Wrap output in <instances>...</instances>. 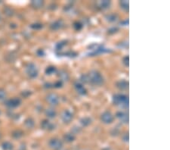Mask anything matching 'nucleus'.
Instances as JSON below:
<instances>
[{"label": "nucleus", "instance_id": "6e6552de", "mask_svg": "<svg viewBox=\"0 0 170 150\" xmlns=\"http://www.w3.org/2000/svg\"><path fill=\"white\" fill-rule=\"evenodd\" d=\"M73 118V115L68 110L64 111L63 113L61 114V119L64 123H70Z\"/></svg>", "mask_w": 170, "mask_h": 150}, {"label": "nucleus", "instance_id": "6ab92c4d", "mask_svg": "<svg viewBox=\"0 0 170 150\" xmlns=\"http://www.w3.org/2000/svg\"><path fill=\"white\" fill-rule=\"evenodd\" d=\"M99 6L101 9H107L110 6V2L107 1V0L101 1L99 2Z\"/></svg>", "mask_w": 170, "mask_h": 150}, {"label": "nucleus", "instance_id": "393cba45", "mask_svg": "<svg viewBox=\"0 0 170 150\" xmlns=\"http://www.w3.org/2000/svg\"><path fill=\"white\" fill-rule=\"evenodd\" d=\"M107 21H109V22H115V21H117V14H109V15L107 16Z\"/></svg>", "mask_w": 170, "mask_h": 150}, {"label": "nucleus", "instance_id": "20e7f679", "mask_svg": "<svg viewBox=\"0 0 170 150\" xmlns=\"http://www.w3.org/2000/svg\"><path fill=\"white\" fill-rule=\"evenodd\" d=\"M48 146L53 150H60L63 147V142L58 138H54L49 140Z\"/></svg>", "mask_w": 170, "mask_h": 150}, {"label": "nucleus", "instance_id": "b1692460", "mask_svg": "<svg viewBox=\"0 0 170 150\" xmlns=\"http://www.w3.org/2000/svg\"><path fill=\"white\" fill-rule=\"evenodd\" d=\"M6 97H7V94H6V90L3 89H0V102L4 101L6 99Z\"/></svg>", "mask_w": 170, "mask_h": 150}, {"label": "nucleus", "instance_id": "c756f323", "mask_svg": "<svg viewBox=\"0 0 170 150\" xmlns=\"http://www.w3.org/2000/svg\"><path fill=\"white\" fill-rule=\"evenodd\" d=\"M74 27H75V29H76V30H79L80 29H82V27H83V25H82L80 23L76 22V23H75V24H74Z\"/></svg>", "mask_w": 170, "mask_h": 150}, {"label": "nucleus", "instance_id": "f03ea898", "mask_svg": "<svg viewBox=\"0 0 170 150\" xmlns=\"http://www.w3.org/2000/svg\"><path fill=\"white\" fill-rule=\"evenodd\" d=\"M113 102L116 105L122 107L128 108L129 106V98L127 96L123 94H116L113 97Z\"/></svg>", "mask_w": 170, "mask_h": 150}, {"label": "nucleus", "instance_id": "a878e982", "mask_svg": "<svg viewBox=\"0 0 170 150\" xmlns=\"http://www.w3.org/2000/svg\"><path fill=\"white\" fill-rule=\"evenodd\" d=\"M63 73H60V77L63 81H67V80L69 78V76H68V73H66L65 71H62Z\"/></svg>", "mask_w": 170, "mask_h": 150}, {"label": "nucleus", "instance_id": "473e14b6", "mask_svg": "<svg viewBox=\"0 0 170 150\" xmlns=\"http://www.w3.org/2000/svg\"><path fill=\"white\" fill-rule=\"evenodd\" d=\"M122 140H123L124 142H126V143H128V142H129V135H128V133H126L125 136H124V138Z\"/></svg>", "mask_w": 170, "mask_h": 150}, {"label": "nucleus", "instance_id": "f257e3e1", "mask_svg": "<svg viewBox=\"0 0 170 150\" xmlns=\"http://www.w3.org/2000/svg\"><path fill=\"white\" fill-rule=\"evenodd\" d=\"M87 75L88 79H89V83H91L93 85L101 86L104 84V77L98 71H92Z\"/></svg>", "mask_w": 170, "mask_h": 150}, {"label": "nucleus", "instance_id": "2f4dec72", "mask_svg": "<svg viewBox=\"0 0 170 150\" xmlns=\"http://www.w3.org/2000/svg\"><path fill=\"white\" fill-rule=\"evenodd\" d=\"M61 86H62V82H61V81H58V82H56L55 84H54V86H55V87H56V88H59Z\"/></svg>", "mask_w": 170, "mask_h": 150}, {"label": "nucleus", "instance_id": "1a4fd4ad", "mask_svg": "<svg viewBox=\"0 0 170 150\" xmlns=\"http://www.w3.org/2000/svg\"><path fill=\"white\" fill-rule=\"evenodd\" d=\"M117 118L123 124H128L129 122V115L126 112H118L116 114Z\"/></svg>", "mask_w": 170, "mask_h": 150}, {"label": "nucleus", "instance_id": "f3484780", "mask_svg": "<svg viewBox=\"0 0 170 150\" xmlns=\"http://www.w3.org/2000/svg\"><path fill=\"white\" fill-rule=\"evenodd\" d=\"M24 125L27 127L28 129H31L34 127L35 125V122H34V120L31 118H28L25 120L24 121Z\"/></svg>", "mask_w": 170, "mask_h": 150}, {"label": "nucleus", "instance_id": "9b49d317", "mask_svg": "<svg viewBox=\"0 0 170 150\" xmlns=\"http://www.w3.org/2000/svg\"><path fill=\"white\" fill-rule=\"evenodd\" d=\"M74 86L76 92H77L79 95H82V96L86 95V93H87V90H86V89L84 87V86H83V84H79V83H76V84H74Z\"/></svg>", "mask_w": 170, "mask_h": 150}, {"label": "nucleus", "instance_id": "ddd939ff", "mask_svg": "<svg viewBox=\"0 0 170 150\" xmlns=\"http://www.w3.org/2000/svg\"><path fill=\"white\" fill-rule=\"evenodd\" d=\"M64 26V22L62 20H58L51 24V29L53 30H59V29L63 27Z\"/></svg>", "mask_w": 170, "mask_h": 150}, {"label": "nucleus", "instance_id": "7ed1b4c3", "mask_svg": "<svg viewBox=\"0 0 170 150\" xmlns=\"http://www.w3.org/2000/svg\"><path fill=\"white\" fill-rule=\"evenodd\" d=\"M26 72H27V75L30 78H32V79L37 77L39 74L37 65L33 64V63H29V64H27V66H26Z\"/></svg>", "mask_w": 170, "mask_h": 150}, {"label": "nucleus", "instance_id": "4be33fe9", "mask_svg": "<svg viewBox=\"0 0 170 150\" xmlns=\"http://www.w3.org/2000/svg\"><path fill=\"white\" fill-rule=\"evenodd\" d=\"M129 1H125V0H123V1H120V7L122 8V9H124L125 11L129 10Z\"/></svg>", "mask_w": 170, "mask_h": 150}, {"label": "nucleus", "instance_id": "423d86ee", "mask_svg": "<svg viewBox=\"0 0 170 150\" xmlns=\"http://www.w3.org/2000/svg\"><path fill=\"white\" fill-rule=\"evenodd\" d=\"M101 120L103 123L104 124H110L112 123L113 120H114V115L111 114L110 112H104V113L101 115Z\"/></svg>", "mask_w": 170, "mask_h": 150}, {"label": "nucleus", "instance_id": "7c9ffc66", "mask_svg": "<svg viewBox=\"0 0 170 150\" xmlns=\"http://www.w3.org/2000/svg\"><path fill=\"white\" fill-rule=\"evenodd\" d=\"M37 54L39 56H44V55H45V52L43 51V49H39L38 51L37 52Z\"/></svg>", "mask_w": 170, "mask_h": 150}, {"label": "nucleus", "instance_id": "72a5a7b5", "mask_svg": "<svg viewBox=\"0 0 170 150\" xmlns=\"http://www.w3.org/2000/svg\"><path fill=\"white\" fill-rule=\"evenodd\" d=\"M1 137H2V135H1V133H0V139H1Z\"/></svg>", "mask_w": 170, "mask_h": 150}, {"label": "nucleus", "instance_id": "0eeeda50", "mask_svg": "<svg viewBox=\"0 0 170 150\" xmlns=\"http://www.w3.org/2000/svg\"><path fill=\"white\" fill-rule=\"evenodd\" d=\"M21 100L19 98H13V99H9L6 102V105L11 108V109H14V108L18 107L21 105Z\"/></svg>", "mask_w": 170, "mask_h": 150}, {"label": "nucleus", "instance_id": "bb28decb", "mask_svg": "<svg viewBox=\"0 0 170 150\" xmlns=\"http://www.w3.org/2000/svg\"><path fill=\"white\" fill-rule=\"evenodd\" d=\"M66 42L65 41H63V42H60V43H58V44L56 45V49L58 50H60L62 48H63L64 46L65 45H66Z\"/></svg>", "mask_w": 170, "mask_h": 150}, {"label": "nucleus", "instance_id": "cd10ccee", "mask_svg": "<svg viewBox=\"0 0 170 150\" xmlns=\"http://www.w3.org/2000/svg\"><path fill=\"white\" fill-rule=\"evenodd\" d=\"M129 57L128 55H127V56L124 57V58H123V63H124V65H125L126 67H129Z\"/></svg>", "mask_w": 170, "mask_h": 150}, {"label": "nucleus", "instance_id": "a211bd4d", "mask_svg": "<svg viewBox=\"0 0 170 150\" xmlns=\"http://www.w3.org/2000/svg\"><path fill=\"white\" fill-rule=\"evenodd\" d=\"M2 149L3 150H13L14 149V146H13V144L10 142H4V143H2Z\"/></svg>", "mask_w": 170, "mask_h": 150}, {"label": "nucleus", "instance_id": "4468645a", "mask_svg": "<svg viewBox=\"0 0 170 150\" xmlns=\"http://www.w3.org/2000/svg\"><path fill=\"white\" fill-rule=\"evenodd\" d=\"M75 139H76V136H75V135L73 133H66L64 136V140L65 142H67V143H72V142L74 141Z\"/></svg>", "mask_w": 170, "mask_h": 150}, {"label": "nucleus", "instance_id": "dca6fc26", "mask_svg": "<svg viewBox=\"0 0 170 150\" xmlns=\"http://www.w3.org/2000/svg\"><path fill=\"white\" fill-rule=\"evenodd\" d=\"M56 115H57L56 111H55L54 109H52V108H50V109H48L45 110V115H46L48 118H55Z\"/></svg>", "mask_w": 170, "mask_h": 150}, {"label": "nucleus", "instance_id": "9d476101", "mask_svg": "<svg viewBox=\"0 0 170 150\" xmlns=\"http://www.w3.org/2000/svg\"><path fill=\"white\" fill-rule=\"evenodd\" d=\"M41 127L43 130H52L55 129V125L52 123H51L49 120H42V124H41Z\"/></svg>", "mask_w": 170, "mask_h": 150}, {"label": "nucleus", "instance_id": "aec40b11", "mask_svg": "<svg viewBox=\"0 0 170 150\" xmlns=\"http://www.w3.org/2000/svg\"><path fill=\"white\" fill-rule=\"evenodd\" d=\"M80 123L84 127H87L89 126V124H91V119L89 117H85V118H83L80 120Z\"/></svg>", "mask_w": 170, "mask_h": 150}, {"label": "nucleus", "instance_id": "c85d7f7f", "mask_svg": "<svg viewBox=\"0 0 170 150\" xmlns=\"http://www.w3.org/2000/svg\"><path fill=\"white\" fill-rule=\"evenodd\" d=\"M31 27H32V28H33V29H40V28H42V24H32V25H31Z\"/></svg>", "mask_w": 170, "mask_h": 150}, {"label": "nucleus", "instance_id": "2eb2a0df", "mask_svg": "<svg viewBox=\"0 0 170 150\" xmlns=\"http://www.w3.org/2000/svg\"><path fill=\"white\" fill-rule=\"evenodd\" d=\"M31 6L34 9H41L44 6V2L41 1V0H33V1L31 2Z\"/></svg>", "mask_w": 170, "mask_h": 150}, {"label": "nucleus", "instance_id": "5701e85b", "mask_svg": "<svg viewBox=\"0 0 170 150\" xmlns=\"http://www.w3.org/2000/svg\"><path fill=\"white\" fill-rule=\"evenodd\" d=\"M23 134H24V133H23L21 130H15V131L13 132L12 136L14 138V139H19V138H21V136H23Z\"/></svg>", "mask_w": 170, "mask_h": 150}, {"label": "nucleus", "instance_id": "39448f33", "mask_svg": "<svg viewBox=\"0 0 170 150\" xmlns=\"http://www.w3.org/2000/svg\"><path fill=\"white\" fill-rule=\"evenodd\" d=\"M46 101L51 105H57L59 102V97L56 93H49L46 97Z\"/></svg>", "mask_w": 170, "mask_h": 150}, {"label": "nucleus", "instance_id": "f8f14e48", "mask_svg": "<svg viewBox=\"0 0 170 150\" xmlns=\"http://www.w3.org/2000/svg\"><path fill=\"white\" fill-rule=\"evenodd\" d=\"M116 85H117V87L118 88V89H121V90H126V89H128L129 83H128V81L122 80V81H118Z\"/></svg>", "mask_w": 170, "mask_h": 150}, {"label": "nucleus", "instance_id": "412c9836", "mask_svg": "<svg viewBox=\"0 0 170 150\" xmlns=\"http://www.w3.org/2000/svg\"><path fill=\"white\" fill-rule=\"evenodd\" d=\"M57 72V69L54 66H49L45 69V74L47 75H52L53 74H55Z\"/></svg>", "mask_w": 170, "mask_h": 150}]
</instances>
